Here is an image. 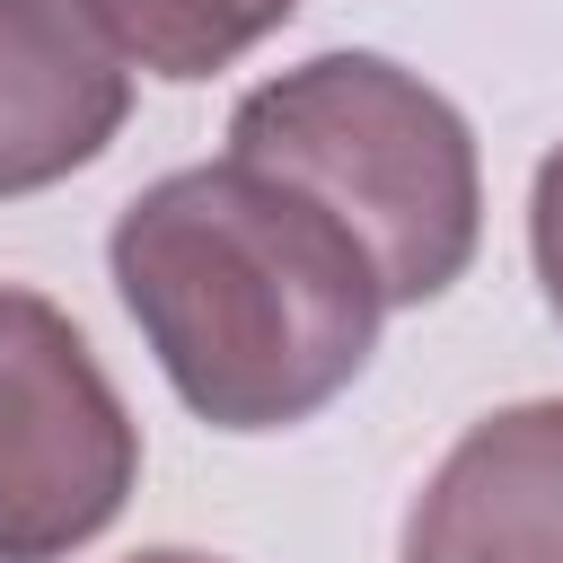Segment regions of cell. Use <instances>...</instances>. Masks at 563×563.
<instances>
[{"label":"cell","instance_id":"6","mask_svg":"<svg viewBox=\"0 0 563 563\" xmlns=\"http://www.w3.org/2000/svg\"><path fill=\"white\" fill-rule=\"evenodd\" d=\"M132 70L150 79H211L255 53L299 0H70Z\"/></svg>","mask_w":563,"mask_h":563},{"label":"cell","instance_id":"5","mask_svg":"<svg viewBox=\"0 0 563 563\" xmlns=\"http://www.w3.org/2000/svg\"><path fill=\"white\" fill-rule=\"evenodd\" d=\"M132 114V62L70 0H0V194L88 167Z\"/></svg>","mask_w":563,"mask_h":563},{"label":"cell","instance_id":"4","mask_svg":"<svg viewBox=\"0 0 563 563\" xmlns=\"http://www.w3.org/2000/svg\"><path fill=\"white\" fill-rule=\"evenodd\" d=\"M396 563H563V396L484 413L413 493Z\"/></svg>","mask_w":563,"mask_h":563},{"label":"cell","instance_id":"8","mask_svg":"<svg viewBox=\"0 0 563 563\" xmlns=\"http://www.w3.org/2000/svg\"><path fill=\"white\" fill-rule=\"evenodd\" d=\"M132 563H220V554H194V545H150V554H132Z\"/></svg>","mask_w":563,"mask_h":563},{"label":"cell","instance_id":"2","mask_svg":"<svg viewBox=\"0 0 563 563\" xmlns=\"http://www.w3.org/2000/svg\"><path fill=\"white\" fill-rule=\"evenodd\" d=\"M229 158L299 185L352 229L387 308L440 299L484 238V167L466 114L387 53H317L229 114Z\"/></svg>","mask_w":563,"mask_h":563},{"label":"cell","instance_id":"3","mask_svg":"<svg viewBox=\"0 0 563 563\" xmlns=\"http://www.w3.org/2000/svg\"><path fill=\"white\" fill-rule=\"evenodd\" d=\"M141 422L44 290H0V563H62L123 519Z\"/></svg>","mask_w":563,"mask_h":563},{"label":"cell","instance_id":"1","mask_svg":"<svg viewBox=\"0 0 563 563\" xmlns=\"http://www.w3.org/2000/svg\"><path fill=\"white\" fill-rule=\"evenodd\" d=\"M106 264L167 387L211 431L308 422L361 378L387 317L352 229L246 158L141 185L106 238Z\"/></svg>","mask_w":563,"mask_h":563},{"label":"cell","instance_id":"7","mask_svg":"<svg viewBox=\"0 0 563 563\" xmlns=\"http://www.w3.org/2000/svg\"><path fill=\"white\" fill-rule=\"evenodd\" d=\"M528 255H537V290L563 317V141L545 150L537 185H528Z\"/></svg>","mask_w":563,"mask_h":563}]
</instances>
